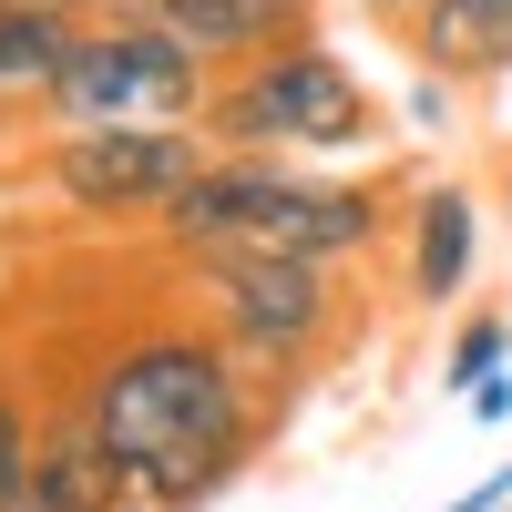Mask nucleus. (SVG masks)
<instances>
[{
	"mask_svg": "<svg viewBox=\"0 0 512 512\" xmlns=\"http://www.w3.org/2000/svg\"><path fill=\"white\" fill-rule=\"evenodd\" d=\"M82 420L103 431L123 492L144 512H195L236 482V461L256 451V390L246 349L205 328H154L134 349H113L82 379Z\"/></svg>",
	"mask_w": 512,
	"mask_h": 512,
	"instance_id": "obj_1",
	"label": "nucleus"
},
{
	"mask_svg": "<svg viewBox=\"0 0 512 512\" xmlns=\"http://www.w3.org/2000/svg\"><path fill=\"white\" fill-rule=\"evenodd\" d=\"M164 236H175V256H308V267H338L379 236V195L338 185V175H297V164H267V154H216L164 205Z\"/></svg>",
	"mask_w": 512,
	"mask_h": 512,
	"instance_id": "obj_2",
	"label": "nucleus"
},
{
	"mask_svg": "<svg viewBox=\"0 0 512 512\" xmlns=\"http://www.w3.org/2000/svg\"><path fill=\"white\" fill-rule=\"evenodd\" d=\"M369 82L328 52L318 31L277 41V52H256L236 82H216V103H205V134H216V154H359L369 144Z\"/></svg>",
	"mask_w": 512,
	"mask_h": 512,
	"instance_id": "obj_3",
	"label": "nucleus"
},
{
	"mask_svg": "<svg viewBox=\"0 0 512 512\" xmlns=\"http://www.w3.org/2000/svg\"><path fill=\"white\" fill-rule=\"evenodd\" d=\"M205 164H216V134L205 123H62L52 154H41V185H52L72 216H164Z\"/></svg>",
	"mask_w": 512,
	"mask_h": 512,
	"instance_id": "obj_4",
	"label": "nucleus"
},
{
	"mask_svg": "<svg viewBox=\"0 0 512 512\" xmlns=\"http://www.w3.org/2000/svg\"><path fill=\"white\" fill-rule=\"evenodd\" d=\"M205 103H216V72H205L175 31H154L134 11L82 21L72 72L52 93L62 123H205Z\"/></svg>",
	"mask_w": 512,
	"mask_h": 512,
	"instance_id": "obj_5",
	"label": "nucleus"
},
{
	"mask_svg": "<svg viewBox=\"0 0 512 512\" xmlns=\"http://www.w3.org/2000/svg\"><path fill=\"white\" fill-rule=\"evenodd\" d=\"M195 287L216 297V338L246 359H308L328 338V267L308 256H185Z\"/></svg>",
	"mask_w": 512,
	"mask_h": 512,
	"instance_id": "obj_6",
	"label": "nucleus"
},
{
	"mask_svg": "<svg viewBox=\"0 0 512 512\" xmlns=\"http://www.w3.org/2000/svg\"><path fill=\"white\" fill-rule=\"evenodd\" d=\"M103 11H134L154 31H175L205 72H246L256 52L308 31V0H103Z\"/></svg>",
	"mask_w": 512,
	"mask_h": 512,
	"instance_id": "obj_7",
	"label": "nucleus"
},
{
	"mask_svg": "<svg viewBox=\"0 0 512 512\" xmlns=\"http://www.w3.org/2000/svg\"><path fill=\"white\" fill-rule=\"evenodd\" d=\"M472 256H482V205L461 185H420L410 195V297L420 308H451L472 287Z\"/></svg>",
	"mask_w": 512,
	"mask_h": 512,
	"instance_id": "obj_8",
	"label": "nucleus"
},
{
	"mask_svg": "<svg viewBox=\"0 0 512 512\" xmlns=\"http://www.w3.org/2000/svg\"><path fill=\"white\" fill-rule=\"evenodd\" d=\"M82 11H52V0H0V113H31L62 93L72 72Z\"/></svg>",
	"mask_w": 512,
	"mask_h": 512,
	"instance_id": "obj_9",
	"label": "nucleus"
},
{
	"mask_svg": "<svg viewBox=\"0 0 512 512\" xmlns=\"http://www.w3.org/2000/svg\"><path fill=\"white\" fill-rule=\"evenodd\" d=\"M410 41L451 82H492V72H512V0H431L410 21Z\"/></svg>",
	"mask_w": 512,
	"mask_h": 512,
	"instance_id": "obj_10",
	"label": "nucleus"
},
{
	"mask_svg": "<svg viewBox=\"0 0 512 512\" xmlns=\"http://www.w3.org/2000/svg\"><path fill=\"white\" fill-rule=\"evenodd\" d=\"M502 359H512V328H502V318H472V328H461V349H451V369H441V379H451V390H482V379H492Z\"/></svg>",
	"mask_w": 512,
	"mask_h": 512,
	"instance_id": "obj_11",
	"label": "nucleus"
},
{
	"mask_svg": "<svg viewBox=\"0 0 512 512\" xmlns=\"http://www.w3.org/2000/svg\"><path fill=\"white\" fill-rule=\"evenodd\" d=\"M31 451H41V431H31V420H21V400L0 390V502H11V492L31 482Z\"/></svg>",
	"mask_w": 512,
	"mask_h": 512,
	"instance_id": "obj_12",
	"label": "nucleus"
},
{
	"mask_svg": "<svg viewBox=\"0 0 512 512\" xmlns=\"http://www.w3.org/2000/svg\"><path fill=\"white\" fill-rule=\"evenodd\" d=\"M0 512H82V502H62V492H52V482H41V472H31V482H21V492H11V502H0Z\"/></svg>",
	"mask_w": 512,
	"mask_h": 512,
	"instance_id": "obj_13",
	"label": "nucleus"
},
{
	"mask_svg": "<svg viewBox=\"0 0 512 512\" xmlns=\"http://www.w3.org/2000/svg\"><path fill=\"white\" fill-rule=\"evenodd\" d=\"M472 410H482V420H512V379H502V369H492L482 390H472Z\"/></svg>",
	"mask_w": 512,
	"mask_h": 512,
	"instance_id": "obj_14",
	"label": "nucleus"
},
{
	"mask_svg": "<svg viewBox=\"0 0 512 512\" xmlns=\"http://www.w3.org/2000/svg\"><path fill=\"white\" fill-rule=\"evenodd\" d=\"M369 11H400V21H420V11H431V0H369Z\"/></svg>",
	"mask_w": 512,
	"mask_h": 512,
	"instance_id": "obj_15",
	"label": "nucleus"
},
{
	"mask_svg": "<svg viewBox=\"0 0 512 512\" xmlns=\"http://www.w3.org/2000/svg\"><path fill=\"white\" fill-rule=\"evenodd\" d=\"M52 11H103V0H52Z\"/></svg>",
	"mask_w": 512,
	"mask_h": 512,
	"instance_id": "obj_16",
	"label": "nucleus"
},
{
	"mask_svg": "<svg viewBox=\"0 0 512 512\" xmlns=\"http://www.w3.org/2000/svg\"><path fill=\"white\" fill-rule=\"evenodd\" d=\"M123 512H144V502H123Z\"/></svg>",
	"mask_w": 512,
	"mask_h": 512,
	"instance_id": "obj_17",
	"label": "nucleus"
}]
</instances>
